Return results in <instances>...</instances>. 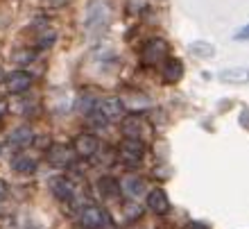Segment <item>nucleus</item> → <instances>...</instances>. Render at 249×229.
<instances>
[{
  "label": "nucleus",
  "mask_w": 249,
  "mask_h": 229,
  "mask_svg": "<svg viewBox=\"0 0 249 229\" xmlns=\"http://www.w3.org/2000/svg\"><path fill=\"white\" fill-rule=\"evenodd\" d=\"M123 112L124 107L120 98H105L95 102V109L91 112V116L98 125H109L113 120H123Z\"/></svg>",
  "instance_id": "nucleus-1"
},
{
  "label": "nucleus",
  "mask_w": 249,
  "mask_h": 229,
  "mask_svg": "<svg viewBox=\"0 0 249 229\" xmlns=\"http://www.w3.org/2000/svg\"><path fill=\"white\" fill-rule=\"evenodd\" d=\"M168 59V43L163 39H154L145 41V46L141 48V61L143 66H159V64H165Z\"/></svg>",
  "instance_id": "nucleus-2"
},
{
  "label": "nucleus",
  "mask_w": 249,
  "mask_h": 229,
  "mask_svg": "<svg viewBox=\"0 0 249 229\" xmlns=\"http://www.w3.org/2000/svg\"><path fill=\"white\" fill-rule=\"evenodd\" d=\"M118 157L127 166H138L145 157V143L136 138H123L118 145Z\"/></svg>",
  "instance_id": "nucleus-3"
},
{
  "label": "nucleus",
  "mask_w": 249,
  "mask_h": 229,
  "mask_svg": "<svg viewBox=\"0 0 249 229\" xmlns=\"http://www.w3.org/2000/svg\"><path fill=\"white\" fill-rule=\"evenodd\" d=\"M120 130H123L124 138H136V141H143V136H147L150 132V125L145 123V118H141L138 114H129L120 120Z\"/></svg>",
  "instance_id": "nucleus-4"
},
{
  "label": "nucleus",
  "mask_w": 249,
  "mask_h": 229,
  "mask_svg": "<svg viewBox=\"0 0 249 229\" xmlns=\"http://www.w3.org/2000/svg\"><path fill=\"white\" fill-rule=\"evenodd\" d=\"M72 148H68L66 143H53L50 148H48L46 152V159H48V164L54 166V168H66V166H71L72 164Z\"/></svg>",
  "instance_id": "nucleus-5"
},
{
  "label": "nucleus",
  "mask_w": 249,
  "mask_h": 229,
  "mask_svg": "<svg viewBox=\"0 0 249 229\" xmlns=\"http://www.w3.org/2000/svg\"><path fill=\"white\" fill-rule=\"evenodd\" d=\"M79 220H82V227H86V229H102L109 225V213L102 211L100 207H93L91 204V207H84Z\"/></svg>",
  "instance_id": "nucleus-6"
},
{
  "label": "nucleus",
  "mask_w": 249,
  "mask_h": 229,
  "mask_svg": "<svg viewBox=\"0 0 249 229\" xmlns=\"http://www.w3.org/2000/svg\"><path fill=\"white\" fill-rule=\"evenodd\" d=\"M100 143L98 138L93 136V134H79L77 138H75V143H72V150H75V154L82 159H89L93 157L95 152H98Z\"/></svg>",
  "instance_id": "nucleus-7"
},
{
  "label": "nucleus",
  "mask_w": 249,
  "mask_h": 229,
  "mask_svg": "<svg viewBox=\"0 0 249 229\" xmlns=\"http://www.w3.org/2000/svg\"><path fill=\"white\" fill-rule=\"evenodd\" d=\"M5 86L9 93H25L30 86H32V75L25 71H14L7 75Z\"/></svg>",
  "instance_id": "nucleus-8"
},
{
  "label": "nucleus",
  "mask_w": 249,
  "mask_h": 229,
  "mask_svg": "<svg viewBox=\"0 0 249 229\" xmlns=\"http://www.w3.org/2000/svg\"><path fill=\"white\" fill-rule=\"evenodd\" d=\"M107 19H109V7H107L105 0H95L89 7V16H86V25L89 27H100L105 25Z\"/></svg>",
  "instance_id": "nucleus-9"
},
{
  "label": "nucleus",
  "mask_w": 249,
  "mask_h": 229,
  "mask_svg": "<svg viewBox=\"0 0 249 229\" xmlns=\"http://www.w3.org/2000/svg\"><path fill=\"white\" fill-rule=\"evenodd\" d=\"M147 209H152L157 216H163L170 209V200H168V193L163 189H154L147 193Z\"/></svg>",
  "instance_id": "nucleus-10"
},
{
  "label": "nucleus",
  "mask_w": 249,
  "mask_h": 229,
  "mask_svg": "<svg viewBox=\"0 0 249 229\" xmlns=\"http://www.w3.org/2000/svg\"><path fill=\"white\" fill-rule=\"evenodd\" d=\"M32 143H34V132H32V127H27V125H20V127H16V130L9 134V145L16 148V150H25V148H30Z\"/></svg>",
  "instance_id": "nucleus-11"
},
{
  "label": "nucleus",
  "mask_w": 249,
  "mask_h": 229,
  "mask_svg": "<svg viewBox=\"0 0 249 229\" xmlns=\"http://www.w3.org/2000/svg\"><path fill=\"white\" fill-rule=\"evenodd\" d=\"M161 75H163L165 84H177L179 79L184 77V64H181V59L168 57V59H165V64H163Z\"/></svg>",
  "instance_id": "nucleus-12"
},
{
  "label": "nucleus",
  "mask_w": 249,
  "mask_h": 229,
  "mask_svg": "<svg viewBox=\"0 0 249 229\" xmlns=\"http://www.w3.org/2000/svg\"><path fill=\"white\" fill-rule=\"evenodd\" d=\"M50 191H53V195L57 197V200H61V202H68V200H72V195H75V186H72L66 177H53V179H50Z\"/></svg>",
  "instance_id": "nucleus-13"
},
{
  "label": "nucleus",
  "mask_w": 249,
  "mask_h": 229,
  "mask_svg": "<svg viewBox=\"0 0 249 229\" xmlns=\"http://www.w3.org/2000/svg\"><path fill=\"white\" fill-rule=\"evenodd\" d=\"M120 102H123V107H129L131 112H138V109H147V107H150V98L141 91L127 93V95L120 98Z\"/></svg>",
  "instance_id": "nucleus-14"
},
{
  "label": "nucleus",
  "mask_w": 249,
  "mask_h": 229,
  "mask_svg": "<svg viewBox=\"0 0 249 229\" xmlns=\"http://www.w3.org/2000/svg\"><path fill=\"white\" fill-rule=\"evenodd\" d=\"M220 79L227 84H247L249 82V68H229L220 73Z\"/></svg>",
  "instance_id": "nucleus-15"
},
{
  "label": "nucleus",
  "mask_w": 249,
  "mask_h": 229,
  "mask_svg": "<svg viewBox=\"0 0 249 229\" xmlns=\"http://www.w3.org/2000/svg\"><path fill=\"white\" fill-rule=\"evenodd\" d=\"M98 191H100V195H102V197L111 200V197H118L120 184L116 182L113 177H100V179H98Z\"/></svg>",
  "instance_id": "nucleus-16"
},
{
  "label": "nucleus",
  "mask_w": 249,
  "mask_h": 229,
  "mask_svg": "<svg viewBox=\"0 0 249 229\" xmlns=\"http://www.w3.org/2000/svg\"><path fill=\"white\" fill-rule=\"evenodd\" d=\"M12 168L18 172V175H32V172L36 171V161H34L32 157H27V154H18V157H14Z\"/></svg>",
  "instance_id": "nucleus-17"
},
{
  "label": "nucleus",
  "mask_w": 249,
  "mask_h": 229,
  "mask_svg": "<svg viewBox=\"0 0 249 229\" xmlns=\"http://www.w3.org/2000/svg\"><path fill=\"white\" fill-rule=\"evenodd\" d=\"M120 189H123L127 195L138 197L145 191V182L141 179V177H124L123 184H120Z\"/></svg>",
  "instance_id": "nucleus-18"
},
{
  "label": "nucleus",
  "mask_w": 249,
  "mask_h": 229,
  "mask_svg": "<svg viewBox=\"0 0 249 229\" xmlns=\"http://www.w3.org/2000/svg\"><path fill=\"white\" fill-rule=\"evenodd\" d=\"M190 50H193V55H199V57H211V55L215 53V50H213V46L204 43V41H197V43H193V46H190Z\"/></svg>",
  "instance_id": "nucleus-19"
},
{
  "label": "nucleus",
  "mask_w": 249,
  "mask_h": 229,
  "mask_svg": "<svg viewBox=\"0 0 249 229\" xmlns=\"http://www.w3.org/2000/svg\"><path fill=\"white\" fill-rule=\"evenodd\" d=\"M14 64H30L34 59V50H16V53L12 55Z\"/></svg>",
  "instance_id": "nucleus-20"
},
{
  "label": "nucleus",
  "mask_w": 249,
  "mask_h": 229,
  "mask_svg": "<svg viewBox=\"0 0 249 229\" xmlns=\"http://www.w3.org/2000/svg\"><path fill=\"white\" fill-rule=\"evenodd\" d=\"M141 213H143V209H141L138 204H134V202L124 204V216H127V220H136V218H141Z\"/></svg>",
  "instance_id": "nucleus-21"
},
{
  "label": "nucleus",
  "mask_w": 249,
  "mask_h": 229,
  "mask_svg": "<svg viewBox=\"0 0 249 229\" xmlns=\"http://www.w3.org/2000/svg\"><path fill=\"white\" fill-rule=\"evenodd\" d=\"M7 193H9V186H7V182H2V179H0V200H5Z\"/></svg>",
  "instance_id": "nucleus-22"
},
{
  "label": "nucleus",
  "mask_w": 249,
  "mask_h": 229,
  "mask_svg": "<svg viewBox=\"0 0 249 229\" xmlns=\"http://www.w3.org/2000/svg\"><path fill=\"white\" fill-rule=\"evenodd\" d=\"M236 39H249V25H247V27H243V30H240V32L236 34Z\"/></svg>",
  "instance_id": "nucleus-23"
},
{
  "label": "nucleus",
  "mask_w": 249,
  "mask_h": 229,
  "mask_svg": "<svg viewBox=\"0 0 249 229\" xmlns=\"http://www.w3.org/2000/svg\"><path fill=\"white\" fill-rule=\"evenodd\" d=\"M5 114H7V100L0 98V118H5Z\"/></svg>",
  "instance_id": "nucleus-24"
},
{
  "label": "nucleus",
  "mask_w": 249,
  "mask_h": 229,
  "mask_svg": "<svg viewBox=\"0 0 249 229\" xmlns=\"http://www.w3.org/2000/svg\"><path fill=\"white\" fill-rule=\"evenodd\" d=\"M188 229H209V227H206V225H202V223H190Z\"/></svg>",
  "instance_id": "nucleus-25"
},
{
  "label": "nucleus",
  "mask_w": 249,
  "mask_h": 229,
  "mask_svg": "<svg viewBox=\"0 0 249 229\" xmlns=\"http://www.w3.org/2000/svg\"><path fill=\"white\" fill-rule=\"evenodd\" d=\"M7 79V75H5V71H2V68H0V84H2V82H5Z\"/></svg>",
  "instance_id": "nucleus-26"
},
{
  "label": "nucleus",
  "mask_w": 249,
  "mask_h": 229,
  "mask_svg": "<svg viewBox=\"0 0 249 229\" xmlns=\"http://www.w3.org/2000/svg\"><path fill=\"white\" fill-rule=\"evenodd\" d=\"M0 154H2V145H0Z\"/></svg>",
  "instance_id": "nucleus-27"
}]
</instances>
